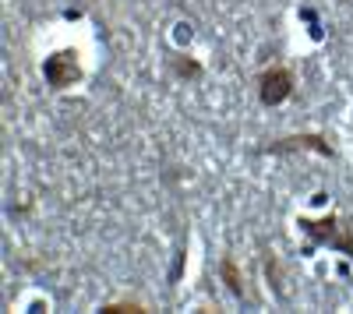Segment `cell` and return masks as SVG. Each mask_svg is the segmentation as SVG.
Masks as SVG:
<instances>
[{"instance_id": "5b68a950", "label": "cell", "mask_w": 353, "mask_h": 314, "mask_svg": "<svg viewBox=\"0 0 353 314\" xmlns=\"http://www.w3.org/2000/svg\"><path fill=\"white\" fill-rule=\"evenodd\" d=\"M219 272H223V282H226V290L241 297V293H244V275L237 272V265H233V258H223Z\"/></svg>"}, {"instance_id": "8992f818", "label": "cell", "mask_w": 353, "mask_h": 314, "mask_svg": "<svg viewBox=\"0 0 353 314\" xmlns=\"http://www.w3.org/2000/svg\"><path fill=\"white\" fill-rule=\"evenodd\" d=\"M173 71L181 74V78H198V74H201V67H198V64L191 61V56H181V61L173 64Z\"/></svg>"}, {"instance_id": "277c9868", "label": "cell", "mask_w": 353, "mask_h": 314, "mask_svg": "<svg viewBox=\"0 0 353 314\" xmlns=\"http://www.w3.org/2000/svg\"><path fill=\"white\" fill-rule=\"evenodd\" d=\"M43 74H46V81L53 85V89H68L71 81L81 78V71H78V64H74V53H57V56H50V61L43 64Z\"/></svg>"}, {"instance_id": "6da1fadb", "label": "cell", "mask_w": 353, "mask_h": 314, "mask_svg": "<svg viewBox=\"0 0 353 314\" xmlns=\"http://www.w3.org/2000/svg\"><path fill=\"white\" fill-rule=\"evenodd\" d=\"M301 230H307L314 240L321 244H332L339 251H346L350 258H353V226H343V233H339V219L329 216V219H321V222H311V219H301Z\"/></svg>"}, {"instance_id": "7a4b0ae2", "label": "cell", "mask_w": 353, "mask_h": 314, "mask_svg": "<svg viewBox=\"0 0 353 314\" xmlns=\"http://www.w3.org/2000/svg\"><path fill=\"white\" fill-rule=\"evenodd\" d=\"M293 92V71L290 67H269L258 78V96L265 106H279Z\"/></svg>"}, {"instance_id": "52a82bcc", "label": "cell", "mask_w": 353, "mask_h": 314, "mask_svg": "<svg viewBox=\"0 0 353 314\" xmlns=\"http://www.w3.org/2000/svg\"><path fill=\"white\" fill-rule=\"evenodd\" d=\"M103 311H106V314H113V311H134V314H141V311H149V307L138 304V300H113V304H106Z\"/></svg>"}, {"instance_id": "3957f363", "label": "cell", "mask_w": 353, "mask_h": 314, "mask_svg": "<svg viewBox=\"0 0 353 314\" xmlns=\"http://www.w3.org/2000/svg\"><path fill=\"white\" fill-rule=\"evenodd\" d=\"M297 149H311V152H318V156H332V145L321 134H293V138H279V141H269L261 152H272V156H279V152H297Z\"/></svg>"}]
</instances>
